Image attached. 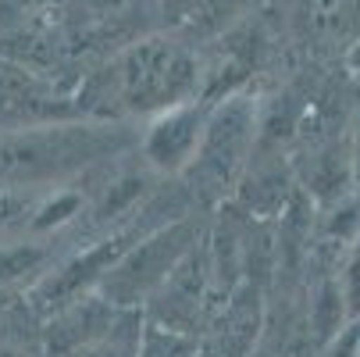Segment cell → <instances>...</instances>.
I'll use <instances>...</instances> for the list:
<instances>
[{"label": "cell", "mask_w": 360, "mask_h": 357, "mask_svg": "<svg viewBox=\"0 0 360 357\" xmlns=\"http://www.w3.org/2000/svg\"><path fill=\"white\" fill-rule=\"evenodd\" d=\"M203 68L186 43L143 39L86 79L79 93L82 118L118 122L122 115H158L165 108L196 100Z\"/></svg>", "instance_id": "6da1fadb"}, {"label": "cell", "mask_w": 360, "mask_h": 357, "mask_svg": "<svg viewBox=\"0 0 360 357\" xmlns=\"http://www.w3.org/2000/svg\"><path fill=\"white\" fill-rule=\"evenodd\" d=\"M129 146V132L115 122H58L0 136V182H43L108 161Z\"/></svg>", "instance_id": "7a4b0ae2"}, {"label": "cell", "mask_w": 360, "mask_h": 357, "mask_svg": "<svg viewBox=\"0 0 360 357\" xmlns=\"http://www.w3.org/2000/svg\"><path fill=\"white\" fill-rule=\"evenodd\" d=\"M257 100L253 96H229L218 108H207V122L200 132V146L193 161L182 168L189 193L196 203H218L239 182L250 165L257 143Z\"/></svg>", "instance_id": "3957f363"}, {"label": "cell", "mask_w": 360, "mask_h": 357, "mask_svg": "<svg viewBox=\"0 0 360 357\" xmlns=\"http://www.w3.org/2000/svg\"><path fill=\"white\" fill-rule=\"evenodd\" d=\"M200 236H203V229L193 215L172 218L158 229H150L146 236H136L118 253V261L100 275L96 293L118 311H139L150 300V293L158 289L165 282V275L175 268V261Z\"/></svg>", "instance_id": "277c9868"}, {"label": "cell", "mask_w": 360, "mask_h": 357, "mask_svg": "<svg viewBox=\"0 0 360 357\" xmlns=\"http://www.w3.org/2000/svg\"><path fill=\"white\" fill-rule=\"evenodd\" d=\"M143 308H146L143 311L146 322H158V325H168L189 336H196L211 322V315L218 311V296H214V279H211L207 236H200L175 261V268L150 293Z\"/></svg>", "instance_id": "5b68a950"}, {"label": "cell", "mask_w": 360, "mask_h": 357, "mask_svg": "<svg viewBox=\"0 0 360 357\" xmlns=\"http://www.w3.org/2000/svg\"><path fill=\"white\" fill-rule=\"evenodd\" d=\"M136 236H143L139 225L129 229V232L115 229L108 239L93 243L86 253H79V258H72L68 265H61L54 275H46V279L36 286V303H39V311H58V308H65L68 300H75V296L96 289L100 275H104V272L118 261V253H122Z\"/></svg>", "instance_id": "8992f818"}, {"label": "cell", "mask_w": 360, "mask_h": 357, "mask_svg": "<svg viewBox=\"0 0 360 357\" xmlns=\"http://www.w3.org/2000/svg\"><path fill=\"white\" fill-rule=\"evenodd\" d=\"M203 122H207V104H196V100L158 111V118L143 136V158L150 161V168L182 172L200 146Z\"/></svg>", "instance_id": "52a82bcc"}, {"label": "cell", "mask_w": 360, "mask_h": 357, "mask_svg": "<svg viewBox=\"0 0 360 357\" xmlns=\"http://www.w3.org/2000/svg\"><path fill=\"white\" fill-rule=\"evenodd\" d=\"M264 286H257L250 279H239L229 296L218 303V311L211 315L214 329V350L221 357H253L257 336L264 329Z\"/></svg>", "instance_id": "ba28073f"}, {"label": "cell", "mask_w": 360, "mask_h": 357, "mask_svg": "<svg viewBox=\"0 0 360 357\" xmlns=\"http://www.w3.org/2000/svg\"><path fill=\"white\" fill-rule=\"evenodd\" d=\"M118 315H122V311L111 308V303L100 296L96 289H89V293L68 300L65 308L54 311V322H50V350H54L58 357L75 353L79 346L93 343L96 336H104V332L115 325Z\"/></svg>", "instance_id": "9c48e42d"}, {"label": "cell", "mask_w": 360, "mask_h": 357, "mask_svg": "<svg viewBox=\"0 0 360 357\" xmlns=\"http://www.w3.org/2000/svg\"><path fill=\"white\" fill-rule=\"evenodd\" d=\"M239 203L246 208V215L253 218H275L289 208V175L282 172V165H261L250 168V175H239Z\"/></svg>", "instance_id": "30bf717a"}, {"label": "cell", "mask_w": 360, "mask_h": 357, "mask_svg": "<svg viewBox=\"0 0 360 357\" xmlns=\"http://www.w3.org/2000/svg\"><path fill=\"white\" fill-rule=\"evenodd\" d=\"M307 158L311 161H307V168H303V186L318 200H339L349 175H353V158L342 154L339 143H325V146L311 150Z\"/></svg>", "instance_id": "8fae6325"}, {"label": "cell", "mask_w": 360, "mask_h": 357, "mask_svg": "<svg viewBox=\"0 0 360 357\" xmlns=\"http://www.w3.org/2000/svg\"><path fill=\"white\" fill-rule=\"evenodd\" d=\"M342 322H346V296H342L339 282L325 279V282L314 289V300H311V318H307L314 343H318V346L332 343V339L342 332Z\"/></svg>", "instance_id": "7c38bea8"}, {"label": "cell", "mask_w": 360, "mask_h": 357, "mask_svg": "<svg viewBox=\"0 0 360 357\" xmlns=\"http://www.w3.org/2000/svg\"><path fill=\"white\" fill-rule=\"evenodd\" d=\"M139 325H143V311H122L104 336H96L93 343L79 346L68 357H136Z\"/></svg>", "instance_id": "4fadbf2b"}, {"label": "cell", "mask_w": 360, "mask_h": 357, "mask_svg": "<svg viewBox=\"0 0 360 357\" xmlns=\"http://www.w3.org/2000/svg\"><path fill=\"white\" fill-rule=\"evenodd\" d=\"M200 339L158 322H146L139 325V343H136V357H196Z\"/></svg>", "instance_id": "5bb4252c"}, {"label": "cell", "mask_w": 360, "mask_h": 357, "mask_svg": "<svg viewBox=\"0 0 360 357\" xmlns=\"http://www.w3.org/2000/svg\"><path fill=\"white\" fill-rule=\"evenodd\" d=\"M143 193H146V179L143 175H125V179L111 182V189L104 193V200L93 208V222L96 225H111L118 218H129L132 208L143 200Z\"/></svg>", "instance_id": "9a60e30c"}, {"label": "cell", "mask_w": 360, "mask_h": 357, "mask_svg": "<svg viewBox=\"0 0 360 357\" xmlns=\"http://www.w3.org/2000/svg\"><path fill=\"white\" fill-rule=\"evenodd\" d=\"M82 208V200L75 196V193H68V196H58L54 203H46V208L39 211V218H32V225L36 229H46V225H61V222H68L75 211Z\"/></svg>", "instance_id": "2e32d148"}, {"label": "cell", "mask_w": 360, "mask_h": 357, "mask_svg": "<svg viewBox=\"0 0 360 357\" xmlns=\"http://www.w3.org/2000/svg\"><path fill=\"white\" fill-rule=\"evenodd\" d=\"M342 296H346V308L353 315H360V253L349 261L346 268V286H342Z\"/></svg>", "instance_id": "e0dca14e"}, {"label": "cell", "mask_w": 360, "mask_h": 357, "mask_svg": "<svg viewBox=\"0 0 360 357\" xmlns=\"http://www.w3.org/2000/svg\"><path fill=\"white\" fill-rule=\"evenodd\" d=\"M353 179L360 182V136H356V150H353Z\"/></svg>", "instance_id": "ac0fdd59"}, {"label": "cell", "mask_w": 360, "mask_h": 357, "mask_svg": "<svg viewBox=\"0 0 360 357\" xmlns=\"http://www.w3.org/2000/svg\"><path fill=\"white\" fill-rule=\"evenodd\" d=\"M356 357H360V343H356Z\"/></svg>", "instance_id": "d6986e66"}]
</instances>
